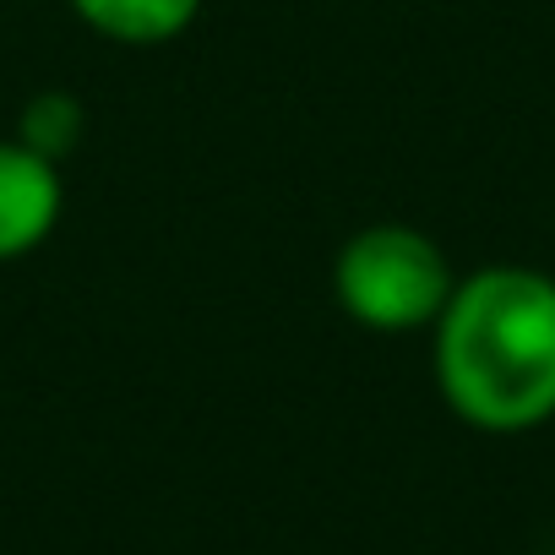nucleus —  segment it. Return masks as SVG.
<instances>
[{
	"label": "nucleus",
	"mask_w": 555,
	"mask_h": 555,
	"mask_svg": "<svg viewBox=\"0 0 555 555\" xmlns=\"http://www.w3.org/2000/svg\"><path fill=\"white\" fill-rule=\"evenodd\" d=\"M82 131H88V109H82V99L66 93V88L34 93V99L23 104V120H17V142H28L34 153H44V158H55V164L82 142Z\"/></svg>",
	"instance_id": "5"
},
{
	"label": "nucleus",
	"mask_w": 555,
	"mask_h": 555,
	"mask_svg": "<svg viewBox=\"0 0 555 555\" xmlns=\"http://www.w3.org/2000/svg\"><path fill=\"white\" fill-rule=\"evenodd\" d=\"M77 23H88L99 39L126 44V50H158L175 44L196 17L202 0H66Z\"/></svg>",
	"instance_id": "4"
},
{
	"label": "nucleus",
	"mask_w": 555,
	"mask_h": 555,
	"mask_svg": "<svg viewBox=\"0 0 555 555\" xmlns=\"http://www.w3.org/2000/svg\"><path fill=\"white\" fill-rule=\"evenodd\" d=\"M66 218L61 164L17 137H0V261L34 256Z\"/></svg>",
	"instance_id": "3"
},
{
	"label": "nucleus",
	"mask_w": 555,
	"mask_h": 555,
	"mask_svg": "<svg viewBox=\"0 0 555 555\" xmlns=\"http://www.w3.org/2000/svg\"><path fill=\"white\" fill-rule=\"evenodd\" d=\"M457 272L420 223L376 218L333 256V300L365 333H425L447 311Z\"/></svg>",
	"instance_id": "2"
},
{
	"label": "nucleus",
	"mask_w": 555,
	"mask_h": 555,
	"mask_svg": "<svg viewBox=\"0 0 555 555\" xmlns=\"http://www.w3.org/2000/svg\"><path fill=\"white\" fill-rule=\"evenodd\" d=\"M28 7H34V0H28Z\"/></svg>",
	"instance_id": "6"
},
{
	"label": "nucleus",
	"mask_w": 555,
	"mask_h": 555,
	"mask_svg": "<svg viewBox=\"0 0 555 555\" xmlns=\"http://www.w3.org/2000/svg\"><path fill=\"white\" fill-rule=\"evenodd\" d=\"M436 392L441 403L485 430L522 436L555 420V278L522 261H490L436 317Z\"/></svg>",
	"instance_id": "1"
}]
</instances>
